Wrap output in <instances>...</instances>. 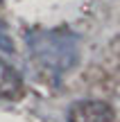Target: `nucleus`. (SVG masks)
I'll return each mask as SVG.
<instances>
[{"label": "nucleus", "instance_id": "nucleus-3", "mask_svg": "<svg viewBox=\"0 0 120 122\" xmlns=\"http://www.w3.org/2000/svg\"><path fill=\"white\" fill-rule=\"evenodd\" d=\"M23 93H25V86L18 70L0 59V100H21Z\"/></svg>", "mask_w": 120, "mask_h": 122}, {"label": "nucleus", "instance_id": "nucleus-4", "mask_svg": "<svg viewBox=\"0 0 120 122\" xmlns=\"http://www.w3.org/2000/svg\"><path fill=\"white\" fill-rule=\"evenodd\" d=\"M0 50L2 52H14V41H11V36H9V32H7V25H5L2 20H0Z\"/></svg>", "mask_w": 120, "mask_h": 122}, {"label": "nucleus", "instance_id": "nucleus-5", "mask_svg": "<svg viewBox=\"0 0 120 122\" xmlns=\"http://www.w3.org/2000/svg\"><path fill=\"white\" fill-rule=\"evenodd\" d=\"M2 2H5V0H0V7H2Z\"/></svg>", "mask_w": 120, "mask_h": 122}, {"label": "nucleus", "instance_id": "nucleus-2", "mask_svg": "<svg viewBox=\"0 0 120 122\" xmlns=\"http://www.w3.org/2000/svg\"><path fill=\"white\" fill-rule=\"evenodd\" d=\"M68 122H116V111L102 100H79L68 109Z\"/></svg>", "mask_w": 120, "mask_h": 122}, {"label": "nucleus", "instance_id": "nucleus-1", "mask_svg": "<svg viewBox=\"0 0 120 122\" xmlns=\"http://www.w3.org/2000/svg\"><path fill=\"white\" fill-rule=\"evenodd\" d=\"M27 45L32 61L54 77L68 72L79 59L77 36L68 30H30Z\"/></svg>", "mask_w": 120, "mask_h": 122}]
</instances>
